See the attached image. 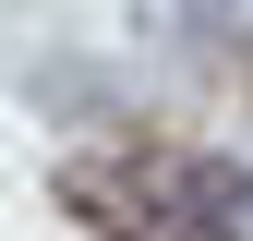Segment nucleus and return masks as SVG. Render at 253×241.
<instances>
[{
	"mask_svg": "<svg viewBox=\"0 0 253 241\" xmlns=\"http://www.w3.org/2000/svg\"><path fill=\"white\" fill-rule=\"evenodd\" d=\"M157 181H169V157H157V169L73 157V169H60V193H73V217H84V229H109V241H169V205H157Z\"/></svg>",
	"mask_w": 253,
	"mask_h": 241,
	"instance_id": "obj_1",
	"label": "nucleus"
},
{
	"mask_svg": "<svg viewBox=\"0 0 253 241\" xmlns=\"http://www.w3.org/2000/svg\"><path fill=\"white\" fill-rule=\"evenodd\" d=\"M181 241H241L253 229V169H217V157H181V205H169Z\"/></svg>",
	"mask_w": 253,
	"mask_h": 241,
	"instance_id": "obj_2",
	"label": "nucleus"
},
{
	"mask_svg": "<svg viewBox=\"0 0 253 241\" xmlns=\"http://www.w3.org/2000/svg\"><path fill=\"white\" fill-rule=\"evenodd\" d=\"M241 84H253V37H241Z\"/></svg>",
	"mask_w": 253,
	"mask_h": 241,
	"instance_id": "obj_3",
	"label": "nucleus"
}]
</instances>
